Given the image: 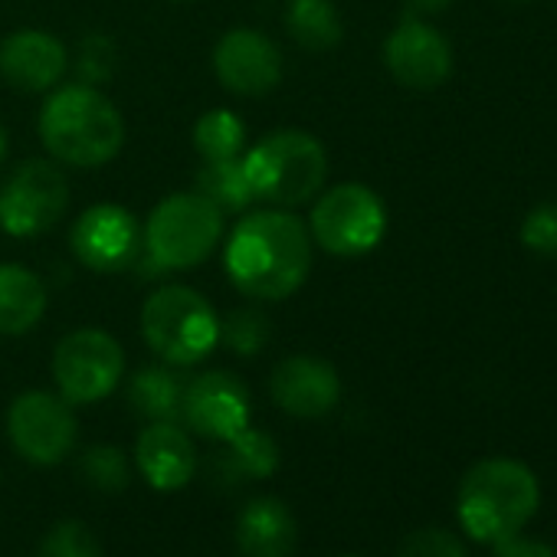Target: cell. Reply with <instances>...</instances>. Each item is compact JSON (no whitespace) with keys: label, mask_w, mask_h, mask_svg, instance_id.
Here are the masks:
<instances>
[{"label":"cell","mask_w":557,"mask_h":557,"mask_svg":"<svg viewBox=\"0 0 557 557\" xmlns=\"http://www.w3.org/2000/svg\"><path fill=\"white\" fill-rule=\"evenodd\" d=\"M246 122L230 109H210L194 125V148L203 161H233L243 158Z\"/></svg>","instance_id":"obj_24"},{"label":"cell","mask_w":557,"mask_h":557,"mask_svg":"<svg viewBox=\"0 0 557 557\" xmlns=\"http://www.w3.org/2000/svg\"><path fill=\"white\" fill-rule=\"evenodd\" d=\"M37 128L53 161L86 171L106 168L125 145V122L115 102L86 83L50 89Z\"/></svg>","instance_id":"obj_2"},{"label":"cell","mask_w":557,"mask_h":557,"mask_svg":"<svg viewBox=\"0 0 557 557\" xmlns=\"http://www.w3.org/2000/svg\"><path fill=\"white\" fill-rule=\"evenodd\" d=\"M8 436L34 466H57L79 436L73 404L50 391H24L8 410Z\"/></svg>","instance_id":"obj_10"},{"label":"cell","mask_w":557,"mask_h":557,"mask_svg":"<svg viewBox=\"0 0 557 557\" xmlns=\"http://www.w3.org/2000/svg\"><path fill=\"white\" fill-rule=\"evenodd\" d=\"M138 472L158 492L184 488L197 472V449L184 426L177 423H148L135 443Z\"/></svg>","instance_id":"obj_17"},{"label":"cell","mask_w":557,"mask_h":557,"mask_svg":"<svg viewBox=\"0 0 557 557\" xmlns=\"http://www.w3.org/2000/svg\"><path fill=\"white\" fill-rule=\"evenodd\" d=\"M286 30L302 50L325 53L342 44L345 21L335 8V0H289Z\"/></svg>","instance_id":"obj_22"},{"label":"cell","mask_w":557,"mask_h":557,"mask_svg":"<svg viewBox=\"0 0 557 557\" xmlns=\"http://www.w3.org/2000/svg\"><path fill=\"white\" fill-rule=\"evenodd\" d=\"M269 394L278 410L299 420H319L332 413L342 400L338 371L315 355H293L278 361L269 377Z\"/></svg>","instance_id":"obj_15"},{"label":"cell","mask_w":557,"mask_h":557,"mask_svg":"<svg viewBox=\"0 0 557 557\" xmlns=\"http://www.w3.org/2000/svg\"><path fill=\"white\" fill-rule=\"evenodd\" d=\"M70 73V50L47 30H14L0 40V76L17 92H50Z\"/></svg>","instance_id":"obj_16"},{"label":"cell","mask_w":557,"mask_h":557,"mask_svg":"<svg viewBox=\"0 0 557 557\" xmlns=\"http://www.w3.org/2000/svg\"><path fill=\"white\" fill-rule=\"evenodd\" d=\"M70 207V181L60 164L30 158L17 164L0 187V230L14 239L50 233Z\"/></svg>","instance_id":"obj_8"},{"label":"cell","mask_w":557,"mask_h":557,"mask_svg":"<svg viewBox=\"0 0 557 557\" xmlns=\"http://www.w3.org/2000/svg\"><path fill=\"white\" fill-rule=\"evenodd\" d=\"M495 557H557V554H554L550 544L534 541V537H524L518 531V534H508V537L495 541Z\"/></svg>","instance_id":"obj_31"},{"label":"cell","mask_w":557,"mask_h":557,"mask_svg":"<svg viewBox=\"0 0 557 557\" xmlns=\"http://www.w3.org/2000/svg\"><path fill=\"white\" fill-rule=\"evenodd\" d=\"M278 469V446L262 430H239L223 443V449L210 459V479L220 488H236L243 482L269 479Z\"/></svg>","instance_id":"obj_19"},{"label":"cell","mask_w":557,"mask_h":557,"mask_svg":"<svg viewBox=\"0 0 557 557\" xmlns=\"http://www.w3.org/2000/svg\"><path fill=\"white\" fill-rule=\"evenodd\" d=\"M541 505V485L534 472L518 459H482L475 462L456 495V511L472 541H502L524 531Z\"/></svg>","instance_id":"obj_3"},{"label":"cell","mask_w":557,"mask_h":557,"mask_svg":"<svg viewBox=\"0 0 557 557\" xmlns=\"http://www.w3.org/2000/svg\"><path fill=\"white\" fill-rule=\"evenodd\" d=\"M521 243L537 256H557V200L537 203L521 223Z\"/></svg>","instance_id":"obj_30"},{"label":"cell","mask_w":557,"mask_h":557,"mask_svg":"<svg viewBox=\"0 0 557 557\" xmlns=\"http://www.w3.org/2000/svg\"><path fill=\"white\" fill-rule=\"evenodd\" d=\"M223 210L203 194H171L151 207L141 226V256L154 272H187L203 265L223 239Z\"/></svg>","instance_id":"obj_5"},{"label":"cell","mask_w":557,"mask_h":557,"mask_svg":"<svg viewBox=\"0 0 557 557\" xmlns=\"http://www.w3.org/2000/svg\"><path fill=\"white\" fill-rule=\"evenodd\" d=\"M187 381L171 364H148L128 381V404L148 423H177Z\"/></svg>","instance_id":"obj_21"},{"label":"cell","mask_w":557,"mask_h":557,"mask_svg":"<svg viewBox=\"0 0 557 557\" xmlns=\"http://www.w3.org/2000/svg\"><path fill=\"white\" fill-rule=\"evenodd\" d=\"M141 335L164 364L190 368L220 345V315L197 289L161 286L141 306Z\"/></svg>","instance_id":"obj_6"},{"label":"cell","mask_w":557,"mask_h":557,"mask_svg":"<svg viewBox=\"0 0 557 557\" xmlns=\"http://www.w3.org/2000/svg\"><path fill=\"white\" fill-rule=\"evenodd\" d=\"M8 148H11V141H8V128L0 125V168H4V161H8Z\"/></svg>","instance_id":"obj_33"},{"label":"cell","mask_w":557,"mask_h":557,"mask_svg":"<svg viewBox=\"0 0 557 557\" xmlns=\"http://www.w3.org/2000/svg\"><path fill=\"white\" fill-rule=\"evenodd\" d=\"M79 475L96 488V492H106V495H119L128 488L132 482V466H128V456L119 449V446H109V443H96L83 453L79 459Z\"/></svg>","instance_id":"obj_25"},{"label":"cell","mask_w":557,"mask_h":557,"mask_svg":"<svg viewBox=\"0 0 557 557\" xmlns=\"http://www.w3.org/2000/svg\"><path fill=\"white\" fill-rule=\"evenodd\" d=\"M521 4H524V0H521Z\"/></svg>","instance_id":"obj_35"},{"label":"cell","mask_w":557,"mask_h":557,"mask_svg":"<svg viewBox=\"0 0 557 557\" xmlns=\"http://www.w3.org/2000/svg\"><path fill=\"white\" fill-rule=\"evenodd\" d=\"M213 73L220 86L243 99L269 96L283 83V50L275 47L272 37L252 30V27H233L226 30L213 47Z\"/></svg>","instance_id":"obj_12"},{"label":"cell","mask_w":557,"mask_h":557,"mask_svg":"<svg viewBox=\"0 0 557 557\" xmlns=\"http://www.w3.org/2000/svg\"><path fill=\"white\" fill-rule=\"evenodd\" d=\"M47 283L21 262H0V335L17 338L47 315Z\"/></svg>","instance_id":"obj_20"},{"label":"cell","mask_w":557,"mask_h":557,"mask_svg":"<svg viewBox=\"0 0 557 557\" xmlns=\"http://www.w3.org/2000/svg\"><path fill=\"white\" fill-rule=\"evenodd\" d=\"M194 190L203 194L213 207L223 213H243L256 203L246 174H243V158L233 161H203L194 181Z\"/></svg>","instance_id":"obj_23"},{"label":"cell","mask_w":557,"mask_h":557,"mask_svg":"<svg viewBox=\"0 0 557 557\" xmlns=\"http://www.w3.org/2000/svg\"><path fill=\"white\" fill-rule=\"evenodd\" d=\"M384 63L391 76L417 92L443 86L453 73V47L420 17H404L384 40Z\"/></svg>","instance_id":"obj_14"},{"label":"cell","mask_w":557,"mask_h":557,"mask_svg":"<svg viewBox=\"0 0 557 557\" xmlns=\"http://www.w3.org/2000/svg\"><path fill=\"white\" fill-rule=\"evenodd\" d=\"M249 391L230 371H203L187 381L181 420L190 433L226 443L249 426Z\"/></svg>","instance_id":"obj_13"},{"label":"cell","mask_w":557,"mask_h":557,"mask_svg":"<svg viewBox=\"0 0 557 557\" xmlns=\"http://www.w3.org/2000/svg\"><path fill=\"white\" fill-rule=\"evenodd\" d=\"M125 374L122 345L102 329H76L53 351V381L70 404L106 400Z\"/></svg>","instance_id":"obj_9"},{"label":"cell","mask_w":557,"mask_h":557,"mask_svg":"<svg viewBox=\"0 0 557 557\" xmlns=\"http://www.w3.org/2000/svg\"><path fill=\"white\" fill-rule=\"evenodd\" d=\"M269 335H272V325H269L265 312H259V309H252V306L233 309L226 319H220V342H223L233 355H239V358L259 355V351L265 348Z\"/></svg>","instance_id":"obj_26"},{"label":"cell","mask_w":557,"mask_h":557,"mask_svg":"<svg viewBox=\"0 0 557 557\" xmlns=\"http://www.w3.org/2000/svg\"><path fill=\"white\" fill-rule=\"evenodd\" d=\"M296 515L286 502L259 495L246 502L236 518L239 557H293L296 550Z\"/></svg>","instance_id":"obj_18"},{"label":"cell","mask_w":557,"mask_h":557,"mask_svg":"<svg viewBox=\"0 0 557 557\" xmlns=\"http://www.w3.org/2000/svg\"><path fill=\"white\" fill-rule=\"evenodd\" d=\"M309 223L289 210L243 213L223 246L230 283L259 302H283L296 296L312 272Z\"/></svg>","instance_id":"obj_1"},{"label":"cell","mask_w":557,"mask_h":557,"mask_svg":"<svg viewBox=\"0 0 557 557\" xmlns=\"http://www.w3.org/2000/svg\"><path fill=\"white\" fill-rule=\"evenodd\" d=\"M70 249L89 272H125L141 259V223L122 203H92L76 216Z\"/></svg>","instance_id":"obj_11"},{"label":"cell","mask_w":557,"mask_h":557,"mask_svg":"<svg viewBox=\"0 0 557 557\" xmlns=\"http://www.w3.org/2000/svg\"><path fill=\"white\" fill-rule=\"evenodd\" d=\"M410 14H443L453 0H404Z\"/></svg>","instance_id":"obj_32"},{"label":"cell","mask_w":557,"mask_h":557,"mask_svg":"<svg viewBox=\"0 0 557 557\" xmlns=\"http://www.w3.org/2000/svg\"><path fill=\"white\" fill-rule=\"evenodd\" d=\"M115 63H119V53H115V44L106 34H89V37L79 40V50H76V76H79V83L102 86L106 79H112Z\"/></svg>","instance_id":"obj_28"},{"label":"cell","mask_w":557,"mask_h":557,"mask_svg":"<svg viewBox=\"0 0 557 557\" xmlns=\"http://www.w3.org/2000/svg\"><path fill=\"white\" fill-rule=\"evenodd\" d=\"M177 4H184V0H177Z\"/></svg>","instance_id":"obj_34"},{"label":"cell","mask_w":557,"mask_h":557,"mask_svg":"<svg viewBox=\"0 0 557 557\" xmlns=\"http://www.w3.org/2000/svg\"><path fill=\"white\" fill-rule=\"evenodd\" d=\"M40 557H102V547L83 521H60L44 534Z\"/></svg>","instance_id":"obj_27"},{"label":"cell","mask_w":557,"mask_h":557,"mask_svg":"<svg viewBox=\"0 0 557 557\" xmlns=\"http://www.w3.org/2000/svg\"><path fill=\"white\" fill-rule=\"evenodd\" d=\"M312 243H319L332 256H364L377 249L387 233V210L384 200L358 181L335 184L319 194L309 213Z\"/></svg>","instance_id":"obj_7"},{"label":"cell","mask_w":557,"mask_h":557,"mask_svg":"<svg viewBox=\"0 0 557 557\" xmlns=\"http://www.w3.org/2000/svg\"><path fill=\"white\" fill-rule=\"evenodd\" d=\"M243 174L256 200L299 207L325 187L329 154L325 145L302 128H275L243 154Z\"/></svg>","instance_id":"obj_4"},{"label":"cell","mask_w":557,"mask_h":557,"mask_svg":"<svg viewBox=\"0 0 557 557\" xmlns=\"http://www.w3.org/2000/svg\"><path fill=\"white\" fill-rule=\"evenodd\" d=\"M397 557H469L466 544L446 528H420L404 537Z\"/></svg>","instance_id":"obj_29"}]
</instances>
